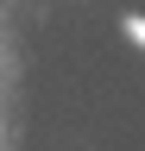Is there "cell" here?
I'll return each mask as SVG.
<instances>
[{
    "label": "cell",
    "mask_w": 145,
    "mask_h": 151,
    "mask_svg": "<svg viewBox=\"0 0 145 151\" xmlns=\"http://www.w3.org/2000/svg\"><path fill=\"white\" fill-rule=\"evenodd\" d=\"M120 38L133 50H145V13H120Z\"/></svg>",
    "instance_id": "cell-1"
}]
</instances>
